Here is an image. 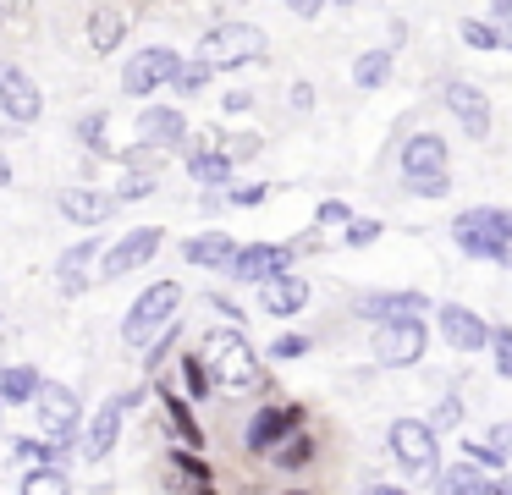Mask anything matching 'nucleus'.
I'll return each mask as SVG.
<instances>
[{
  "instance_id": "f257e3e1",
  "label": "nucleus",
  "mask_w": 512,
  "mask_h": 495,
  "mask_svg": "<svg viewBox=\"0 0 512 495\" xmlns=\"http://www.w3.org/2000/svg\"><path fill=\"white\" fill-rule=\"evenodd\" d=\"M452 242L468 253V259H490V264H512V215L496 204L463 209L452 220Z\"/></svg>"
},
{
  "instance_id": "f03ea898",
  "label": "nucleus",
  "mask_w": 512,
  "mask_h": 495,
  "mask_svg": "<svg viewBox=\"0 0 512 495\" xmlns=\"http://www.w3.org/2000/svg\"><path fill=\"white\" fill-rule=\"evenodd\" d=\"M199 358H204V369H210V380L226 385V391H248V385L259 380V358H254V347H248V336L237 325L210 330Z\"/></svg>"
},
{
  "instance_id": "7ed1b4c3",
  "label": "nucleus",
  "mask_w": 512,
  "mask_h": 495,
  "mask_svg": "<svg viewBox=\"0 0 512 495\" xmlns=\"http://www.w3.org/2000/svg\"><path fill=\"white\" fill-rule=\"evenodd\" d=\"M199 61L210 66V72H232V66L265 61V33H259L254 22H221V28L204 33Z\"/></svg>"
},
{
  "instance_id": "20e7f679",
  "label": "nucleus",
  "mask_w": 512,
  "mask_h": 495,
  "mask_svg": "<svg viewBox=\"0 0 512 495\" xmlns=\"http://www.w3.org/2000/svg\"><path fill=\"white\" fill-rule=\"evenodd\" d=\"M386 446L397 457V468L413 473V479H435V468H441V440H435V429L424 418H397L386 429Z\"/></svg>"
},
{
  "instance_id": "39448f33",
  "label": "nucleus",
  "mask_w": 512,
  "mask_h": 495,
  "mask_svg": "<svg viewBox=\"0 0 512 495\" xmlns=\"http://www.w3.org/2000/svg\"><path fill=\"white\" fill-rule=\"evenodd\" d=\"M177 303H182V286L177 281H160V286H149L144 297H138L133 308H127V319H122V341L127 347H149V341L160 336V330L177 319Z\"/></svg>"
},
{
  "instance_id": "423d86ee",
  "label": "nucleus",
  "mask_w": 512,
  "mask_h": 495,
  "mask_svg": "<svg viewBox=\"0 0 512 495\" xmlns=\"http://www.w3.org/2000/svg\"><path fill=\"white\" fill-rule=\"evenodd\" d=\"M177 66H182V55H177V50H166V44H149V50L127 55V66H122V88H127L133 99H144V94H155V88H166L171 77H177Z\"/></svg>"
},
{
  "instance_id": "0eeeda50",
  "label": "nucleus",
  "mask_w": 512,
  "mask_h": 495,
  "mask_svg": "<svg viewBox=\"0 0 512 495\" xmlns=\"http://www.w3.org/2000/svg\"><path fill=\"white\" fill-rule=\"evenodd\" d=\"M160 242H166V231H160V226H138V231H127V237H116L111 248H105V281L144 270V264L160 253Z\"/></svg>"
},
{
  "instance_id": "6e6552de",
  "label": "nucleus",
  "mask_w": 512,
  "mask_h": 495,
  "mask_svg": "<svg viewBox=\"0 0 512 495\" xmlns=\"http://www.w3.org/2000/svg\"><path fill=\"white\" fill-rule=\"evenodd\" d=\"M424 319H402V325H380L375 330V358L386 369H408V363L424 358Z\"/></svg>"
},
{
  "instance_id": "1a4fd4ad",
  "label": "nucleus",
  "mask_w": 512,
  "mask_h": 495,
  "mask_svg": "<svg viewBox=\"0 0 512 495\" xmlns=\"http://www.w3.org/2000/svg\"><path fill=\"white\" fill-rule=\"evenodd\" d=\"M0 110L12 121H39V110H45V99H39V83L23 72L17 61H0Z\"/></svg>"
},
{
  "instance_id": "9d476101",
  "label": "nucleus",
  "mask_w": 512,
  "mask_h": 495,
  "mask_svg": "<svg viewBox=\"0 0 512 495\" xmlns=\"http://www.w3.org/2000/svg\"><path fill=\"white\" fill-rule=\"evenodd\" d=\"M424 314H430L424 292H364L358 297V319H369V325H402V319H424Z\"/></svg>"
},
{
  "instance_id": "9b49d317",
  "label": "nucleus",
  "mask_w": 512,
  "mask_h": 495,
  "mask_svg": "<svg viewBox=\"0 0 512 495\" xmlns=\"http://www.w3.org/2000/svg\"><path fill=\"white\" fill-rule=\"evenodd\" d=\"M39 424H45L50 440H78V396H72V385H39Z\"/></svg>"
},
{
  "instance_id": "f8f14e48",
  "label": "nucleus",
  "mask_w": 512,
  "mask_h": 495,
  "mask_svg": "<svg viewBox=\"0 0 512 495\" xmlns=\"http://www.w3.org/2000/svg\"><path fill=\"white\" fill-rule=\"evenodd\" d=\"M226 270H232L237 281H270V275L292 270V248H281V242H248V248L232 253Z\"/></svg>"
},
{
  "instance_id": "ddd939ff",
  "label": "nucleus",
  "mask_w": 512,
  "mask_h": 495,
  "mask_svg": "<svg viewBox=\"0 0 512 495\" xmlns=\"http://www.w3.org/2000/svg\"><path fill=\"white\" fill-rule=\"evenodd\" d=\"M441 94H446V110H452V116L468 127V138L485 143V138H490V99L479 94L474 83H463V77H446Z\"/></svg>"
},
{
  "instance_id": "4468645a",
  "label": "nucleus",
  "mask_w": 512,
  "mask_h": 495,
  "mask_svg": "<svg viewBox=\"0 0 512 495\" xmlns=\"http://www.w3.org/2000/svg\"><path fill=\"white\" fill-rule=\"evenodd\" d=\"M435 325H441V336L452 341L457 352H479L490 341V325L474 314V308H463V303H441L435 308Z\"/></svg>"
},
{
  "instance_id": "2eb2a0df",
  "label": "nucleus",
  "mask_w": 512,
  "mask_h": 495,
  "mask_svg": "<svg viewBox=\"0 0 512 495\" xmlns=\"http://www.w3.org/2000/svg\"><path fill=\"white\" fill-rule=\"evenodd\" d=\"M298 424H303V407H259V418L248 424L243 446L248 451H270V446H281V440H287Z\"/></svg>"
},
{
  "instance_id": "dca6fc26",
  "label": "nucleus",
  "mask_w": 512,
  "mask_h": 495,
  "mask_svg": "<svg viewBox=\"0 0 512 495\" xmlns=\"http://www.w3.org/2000/svg\"><path fill=\"white\" fill-rule=\"evenodd\" d=\"M122 424H127V396H111V402L94 413V424H89V446H83V457H94V462H105L116 451V440H122Z\"/></svg>"
},
{
  "instance_id": "f3484780",
  "label": "nucleus",
  "mask_w": 512,
  "mask_h": 495,
  "mask_svg": "<svg viewBox=\"0 0 512 495\" xmlns=\"http://www.w3.org/2000/svg\"><path fill=\"white\" fill-rule=\"evenodd\" d=\"M61 215H67L72 226H100V220L116 215V198L105 193V187H67V193H61Z\"/></svg>"
},
{
  "instance_id": "a211bd4d",
  "label": "nucleus",
  "mask_w": 512,
  "mask_h": 495,
  "mask_svg": "<svg viewBox=\"0 0 512 495\" xmlns=\"http://www.w3.org/2000/svg\"><path fill=\"white\" fill-rule=\"evenodd\" d=\"M259 303H265V314L276 319H292L303 303H309V281L303 275H270V281H259Z\"/></svg>"
},
{
  "instance_id": "6ab92c4d",
  "label": "nucleus",
  "mask_w": 512,
  "mask_h": 495,
  "mask_svg": "<svg viewBox=\"0 0 512 495\" xmlns=\"http://www.w3.org/2000/svg\"><path fill=\"white\" fill-rule=\"evenodd\" d=\"M430 171H446V138L441 132H413L402 143V176H430Z\"/></svg>"
},
{
  "instance_id": "aec40b11",
  "label": "nucleus",
  "mask_w": 512,
  "mask_h": 495,
  "mask_svg": "<svg viewBox=\"0 0 512 495\" xmlns=\"http://www.w3.org/2000/svg\"><path fill=\"white\" fill-rule=\"evenodd\" d=\"M94 253H100V237H83L78 248L61 253V264H56V292H61V297H78L83 286H89V264H94Z\"/></svg>"
},
{
  "instance_id": "412c9836",
  "label": "nucleus",
  "mask_w": 512,
  "mask_h": 495,
  "mask_svg": "<svg viewBox=\"0 0 512 495\" xmlns=\"http://www.w3.org/2000/svg\"><path fill=\"white\" fill-rule=\"evenodd\" d=\"M138 138H144L149 149H166V143L188 138V121H182V110H171V105H149L144 116H138Z\"/></svg>"
},
{
  "instance_id": "4be33fe9",
  "label": "nucleus",
  "mask_w": 512,
  "mask_h": 495,
  "mask_svg": "<svg viewBox=\"0 0 512 495\" xmlns=\"http://www.w3.org/2000/svg\"><path fill=\"white\" fill-rule=\"evenodd\" d=\"M127 39V11L122 6H94L89 11V44L100 55H116V44Z\"/></svg>"
},
{
  "instance_id": "5701e85b",
  "label": "nucleus",
  "mask_w": 512,
  "mask_h": 495,
  "mask_svg": "<svg viewBox=\"0 0 512 495\" xmlns=\"http://www.w3.org/2000/svg\"><path fill=\"white\" fill-rule=\"evenodd\" d=\"M182 253H188V264H204V270H226V264H232V253H237V242L226 237V231H204V237H193Z\"/></svg>"
},
{
  "instance_id": "b1692460",
  "label": "nucleus",
  "mask_w": 512,
  "mask_h": 495,
  "mask_svg": "<svg viewBox=\"0 0 512 495\" xmlns=\"http://www.w3.org/2000/svg\"><path fill=\"white\" fill-rule=\"evenodd\" d=\"M39 369H28V363H6L0 369V402H34L39 396Z\"/></svg>"
},
{
  "instance_id": "393cba45",
  "label": "nucleus",
  "mask_w": 512,
  "mask_h": 495,
  "mask_svg": "<svg viewBox=\"0 0 512 495\" xmlns=\"http://www.w3.org/2000/svg\"><path fill=\"white\" fill-rule=\"evenodd\" d=\"M485 473L457 462V468H435V495H485Z\"/></svg>"
},
{
  "instance_id": "a878e982",
  "label": "nucleus",
  "mask_w": 512,
  "mask_h": 495,
  "mask_svg": "<svg viewBox=\"0 0 512 495\" xmlns=\"http://www.w3.org/2000/svg\"><path fill=\"white\" fill-rule=\"evenodd\" d=\"M391 66H397V61H391V50H364V55L353 61V83L375 94V88L391 83Z\"/></svg>"
},
{
  "instance_id": "bb28decb",
  "label": "nucleus",
  "mask_w": 512,
  "mask_h": 495,
  "mask_svg": "<svg viewBox=\"0 0 512 495\" xmlns=\"http://www.w3.org/2000/svg\"><path fill=\"white\" fill-rule=\"evenodd\" d=\"M188 171H193V182H199V187H221L226 176H232V160H226L221 149H210V143H204V149H193Z\"/></svg>"
},
{
  "instance_id": "cd10ccee",
  "label": "nucleus",
  "mask_w": 512,
  "mask_h": 495,
  "mask_svg": "<svg viewBox=\"0 0 512 495\" xmlns=\"http://www.w3.org/2000/svg\"><path fill=\"white\" fill-rule=\"evenodd\" d=\"M160 407H166V418H171V429H177L182 440H188V446H204V424L199 418L188 413V402H182V396H171V391H160Z\"/></svg>"
},
{
  "instance_id": "c85d7f7f",
  "label": "nucleus",
  "mask_w": 512,
  "mask_h": 495,
  "mask_svg": "<svg viewBox=\"0 0 512 495\" xmlns=\"http://www.w3.org/2000/svg\"><path fill=\"white\" fill-rule=\"evenodd\" d=\"M270 457H276V468H309V462H314V440L292 429L281 446H270Z\"/></svg>"
},
{
  "instance_id": "c756f323",
  "label": "nucleus",
  "mask_w": 512,
  "mask_h": 495,
  "mask_svg": "<svg viewBox=\"0 0 512 495\" xmlns=\"http://www.w3.org/2000/svg\"><path fill=\"white\" fill-rule=\"evenodd\" d=\"M23 495H72V484H67L61 468H28L23 473Z\"/></svg>"
},
{
  "instance_id": "7c9ffc66",
  "label": "nucleus",
  "mask_w": 512,
  "mask_h": 495,
  "mask_svg": "<svg viewBox=\"0 0 512 495\" xmlns=\"http://www.w3.org/2000/svg\"><path fill=\"white\" fill-rule=\"evenodd\" d=\"M182 385H188V396L193 402H204V396L215 391V380H210V369H204V358L193 352V358H182Z\"/></svg>"
},
{
  "instance_id": "2f4dec72",
  "label": "nucleus",
  "mask_w": 512,
  "mask_h": 495,
  "mask_svg": "<svg viewBox=\"0 0 512 495\" xmlns=\"http://www.w3.org/2000/svg\"><path fill=\"white\" fill-rule=\"evenodd\" d=\"M210 77H215V72H210L204 61H193V66L182 61V66H177V77H171V88H182V94H199V88H210Z\"/></svg>"
},
{
  "instance_id": "473e14b6",
  "label": "nucleus",
  "mask_w": 512,
  "mask_h": 495,
  "mask_svg": "<svg viewBox=\"0 0 512 495\" xmlns=\"http://www.w3.org/2000/svg\"><path fill=\"white\" fill-rule=\"evenodd\" d=\"M457 424H463V396H457V391H446L441 402H435V418H430V429L441 435V429H457Z\"/></svg>"
},
{
  "instance_id": "72a5a7b5",
  "label": "nucleus",
  "mask_w": 512,
  "mask_h": 495,
  "mask_svg": "<svg viewBox=\"0 0 512 495\" xmlns=\"http://www.w3.org/2000/svg\"><path fill=\"white\" fill-rule=\"evenodd\" d=\"M408 193H413V198H446V193H452V176H446V171L408 176Z\"/></svg>"
},
{
  "instance_id": "f704fd0d",
  "label": "nucleus",
  "mask_w": 512,
  "mask_h": 495,
  "mask_svg": "<svg viewBox=\"0 0 512 495\" xmlns=\"http://www.w3.org/2000/svg\"><path fill=\"white\" fill-rule=\"evenodd\" d=\"M463 39L474 44V50H501V44H507L496 22H463Z\"/></svg>"
},
{
  "instance_id": "c9c22d12",
  "label": "nucleus",
  "mask_w": 512,
  "mask_h": 495,
  "mask_svg": "<svg viewBox=\"0 0 512 495\" xmlns=\"http://www.w3.org/2000/svg\"><path fill=\"white\" fill-rule=\"evenodd\" d=\"M468 468H479V473H485V468H501V462H507V451H496V446H490V440H468Z\"/></svg>"
},
{
  "instance_id": "e433bc0d",
  "label": "nucleus",
  "mask_w": 512,
  "mask_h": 495,
  "mask_svg": "<svg viewBox=\"0 0 512 495\" xmlns=\"http://www.w3.org/2000/svg\"><path fill=\"white\" fill-rule=\"evenodd\" d=\"M490 363H496V374H512V330H490Z\"/></svg>"
},
{
  "instance_id": "4c0bfd02",
  "label": "nucleus",
  "mask_w": 512,
  "mask_h": 495,
  "mask_svg": "<svg viewBox=\"0 0 512 495\" xmlns=\"http://www.w3.org/2000/svg\"><path fill=\"white\" fill-rule=\"evenodd\" d=\"M78 132H83V143H89L94 154H111V143H105V116H100V110H94V116H83Z\"/></svg>"
},
{
  "instance_id": "58836bf2",
  "label": "nucleus",
  "mask_w": 512,
  "mask_h": 495,
  "mask_svg": "<svg viewBox=\"0 0 512 495\" xmlns=\"http://www.w3.org/2000/svg\"><path fill=\"white\" fill-rule=\"evenodd\" d=\"M347 220H353V209H347L342 198H325V204L314 209V226H325V231H331V226H347Z\"/></svg>"
},
{
  "instance_id": "ea45409f",
  "label": "nucleus",
  "mask_w": 512,
  "mask_h": 495,
  "mask_svg": "<svg viewBox=\"0 0 512 495\" xmlns=\"http://www.w3.org/2000/svg\"><path fill=\"white\" fill-rule=\"evenodd\" d=\"M375 237H380V220H347V231H342L347 248H369Z\"/></svg>"
},
{
  "instance_id": "a19ab883",
  "label": "nucleus",
  "mask_w": 512,
  "mask_h": 495,
  "mask_svg": "<svg viewBox=\"0 0 512 495\" xmlns=\"http://www.w3.org/2000/svg\"><path fill=\"white\" fill-rule=\"evenodd\" d=\"M171 462H177V468L188 473V479L199 484V490H210V462H199V457H193V451H177V457H171Z\"/></svg>"
},
{
  "instance_id": "79ce46f5",
  "label": "nucleus",
  "mask_w": 512,
  "mask_h": 495,
  "mask_svg": "<svg viewBox=\"0 0 512 495\" xmlns=\"http://www.w3.org/2000/svg\"><path fill=\"white\" fill-rule=\"evenodd\" d=\"M303 352H309V336H276L270 358H276V363H292V358H303Z\"/></svg>"
},
{
  "instance_id": "37998d69",
  "label": "nucleus",
  "mask_w": 512,
  "mask_h": 495,
  "mask_svg": "<svg viewBox=\"0 0 512 495\" xmlns=\"http://www.w3.org/2000/svg\"><path fill=\"white\" fill-rule=\"evenodd\" d=\"M149 193H155V176H127L122 193H111V198L122 204V198H149Z\"/></svg>"
},
{
  "instance_id": "c03bdc74",
  "label": "nucleus",
  "mask_w": 512,
  "mask_h": 495,
  "mask_svg": "<svg viewBox=\"0 0 512 495\" xmlns=\"http://www.w3.org/2000/svg\"><path fill=\"white\" fill-rule=\"evenodd\" d=\"M259 149H265V143H259L254 132H243V138H232V149H226V160H254Z\"/></svg>"
},
{
  "instance_id": "a18cd8bd",
  "label": "nucleus",
  "mask_w": 512,
  "mask_h": 495,
  "mask_svg": "<svg viewBox=\"0 0 512 495\" xmlns=\"http://www.w3.org/2000/svg\"><path fill=\"white\" fill-rule=\"evenodd\" d=\"M270 187H259V182H248V187H232V193H226V204H237V209H248V204H259V198H265Z\"/></svg>"
},
{
  "instance_id": "49530a36",
  "label": "nucleus",
  "mask_w": 512,
  "mask_h": 495,
  "mask_svg": "<svg viewBox=\"0 0 512 495\" xmlns=\"http://www.w3.org/2000/svg\"><path fill=\"white\" fill-rule=\"evenodd\" d=\"M287 99H292V110H298V116H303V110H314V88L309 83H292Z\"/></svg>"
},
{
  "instance_id": "de8ad7c7",
  "label": "nucleus",
  "mask_w": 512,
  "mask_h": 495,
  "mask_svg": "<svg viewBox=\"0 0 512 495\" xmlns=\"http://www.w3.org/2000/svg\"><path fill=\"white\" fill-rule=\"evenodd\" d=\"M221 105H226V110H232V116H243V110H248V105H254V94H248V88H232V94H226V99H221Z\"/></svg>"
},
{
  "instance_id": "09e8293b",
  "label": "nucleus",
  "mask_w": 512,
  "mask_h": 495,
  "mask_svg": "<svg viewBox=\"0 0 512 495\" xmlns=\"http://www.w3.org/2000/svg\"><path fill=\"white\" fill-rule=\"evenodd\" d=\"M358 495H408V490H397V484H386V479H364Z\"/></svg>"
},
{
  "instance_id": "8fccbe9b",
  "label": "nucleus",
  "mask_w": 512,
  "mask_h": 495,
  "mask_svg": "<svg viewBox=\"0 0 512 495\" xmlns=\"http://www.w3.org/2000/svg\"><path fill=\"white\" fill-rule=\"evenodd\" d=\"M287 6L298 11V17H320V11H325V0H287Z\"/></svg>"
},
{
  "instance_id": "3c124183",
  "label": "nucleus",
  "mask_w": 512,
  "mask_h": 495,
  "mask_svg": "<svg viewBox=\"0 0 512 495\" xmlns=\"http://www.w3.org/2000/svg\"><path fill=\"white\" fill-rule=\"evenodd\" d=\"M12 17H17V0H0V28H6Z\"/></svg>"
},
{
  "instance_id": "603ef678",
  "label": "nucleus",
  "mask_w": 512,
  "mask_h": 495,
  "mask_svg": "<svg viewBox=\"0 0 512 495\" xmlns=\"http://www.w3.org/2000/svg\"><path fill=\"white\" fill-rule=\"evenodd\" d=\"M512 11V0H490V17H507Z\"/></svg>"
},
{
  "instance_id": "864d4df0",
  "label": "nucleus",
  "mask_w": 512,
  "mask_h": 495,
  "mask_svg": "<svg viewBox=\"0 0 512 495\" xmlns=\"http://www.w3.org/2000/svg\"><path fill=\"white\" fill-rule=\"evenodd\" d=\"M485 495H512V490H507V484H485Z\"/></svg>"
},
{
  "instance_id": "5fc2aeb1",
  "label": "nucleus",
  "mask_w": 512,
  "mask_h": 495,
  "mask_svg": "<svg viewBox=\"0 0 512 495\" xmlns=\"http://www.w3.org/2000/svg\"><path fill=\"white\" fill-rule=\"evenodd\" d=\"M336 6H353V0H336Z\"/></svg>"
}]
</instances>
